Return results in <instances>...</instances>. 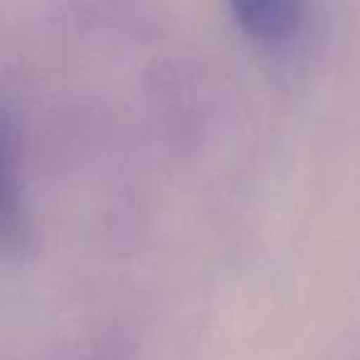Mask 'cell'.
Listing matches in <instances>:
<instances>
[{"instance_id": "obj_1", "label": "cell", "mask_w": 360, "mask_h": 360, "mask_svg": "<svg viewBox=\"0 0 360 360\" xmlns=\"http://www.w3.org/2000/svg\"><path fill=\"white\" fill-rule=\"evenodd\" d=\"M237 25L262 45H281L299 30L301 0H227Z\"/></svg>"}]
</instances>
